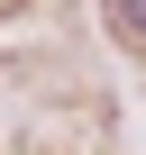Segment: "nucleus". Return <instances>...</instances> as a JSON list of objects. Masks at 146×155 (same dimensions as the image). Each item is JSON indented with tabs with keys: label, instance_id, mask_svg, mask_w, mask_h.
Wrapping results in <instances>:
<instances>
[{
	"label": "nucleus",
	"instance_id": "nucleus-1",
	"mask_svg": "<svg viewBox=\"0 0 146 155\" xmlns=\"http://www.w3.org/2000/svg\"><path fill=\"white\" fill-rule=\"evenodd\" d=\"M128 9H137V28H146V0H128Z\"/></svg>",
	"mask_w": 146,
	"mask_h": 155
}]
</instances>
